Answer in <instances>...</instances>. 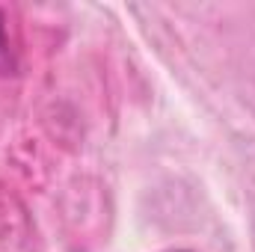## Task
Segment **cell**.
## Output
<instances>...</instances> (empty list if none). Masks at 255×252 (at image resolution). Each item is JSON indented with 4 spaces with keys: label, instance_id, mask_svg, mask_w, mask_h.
<instances>
[{
    "label": "cell",
    "instance_id": "1",
    "mask_svg": "<svg viewBox=\"0 0 255 252\" xmlns=\"http://www.w3.org/2000/svg\"><path fill=\"white\" fill-rule=\"evenodd\" d=\"M6 63H9V39H6L3 18H0V68H6Z\"/></svg>",
    "mask_w": 255,
    "mask_h": 252
},
{
    "label": "cell",
    "instance_id": "2",
    "mask_svg": "<svg viewBox=\"0 0 255 252\" xmlns=\"http://www.w3.org/2000/svg\"><path fill=\"white\" fill-rule=\"evenodd\" d=\"M169 252H193V250H169Z\"/></svg>",
    "mask_w": 255,
    "mask_h": 252
}]
</instances>
